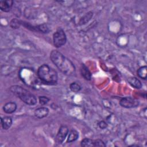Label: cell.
I'll use <instances>...</instances> for the list:
<instances>
[{
	"instance_id": "cell-18",
	"label": "cell",
	"mask_w": 147,
	"mask_h": 147,
	"mask_svg": "<svg viewBox=\"0 0 147 147\" xmlns=\"http://www.w3.org/2000/svg\"><path fill=\"white\" fill-rule=\"evenodd\" d=\"M38 32H40L41 33H47L49 32V29L47 25L45 24L38 25Z\"/></svg>"
},
{
	"instance_id": "cell-21",
	"label": "cell",
	"mask_w": 147,
	"mask_h": 147,
	"mask_svg": "<svg viewBox=\"0 0 147 147\" xmlns=\"http://www.w3.org/2000/svg\"><path fill=\"white\" fill-rule=\"evenodd\" d=\"M98 126L99 127L102 129H105L107 127V123L104 121H101L98 123Z\"/></svg>"
},
{
	"instance_id": "cell-19",
	"label": "cell",
	"mask_w": 147,
	"mask_h": 147,
	"mask_svg": "<svg viewBox=\"0 0 147 147\" xmlns=\"http://www.w3.org/2000/svg\"><path fill=\"white\" fill-rule=\"evenodd\" d=\"M39 103L41 105H45L48 103L49 101V99L45 96H40L38 98Z\"/></svg>"
},
{
	"instance_id": "cell-5",
	"label": "cell",
	"mask_w": 147,
	"mask_h": 147,
	"mask_svg": "<svg viewBox=\"0 0 147 147\" xmlns=\"http://www.w3.org/2000/svg\"><path fill=\"white\" fill-rule=\"evenodd\" d=\"M119 105L125 108H133L138 106L139 101L135 98L127 96L122 98L120 100Z\"/></svg>"
},
{
	"instance_id": "cell-8",
	"label": "cell",
	"mask_w": 147,
	"mask_h": 147,
	"mask_svg": "<svg viewBox=\"0 0 147 147\" xmlns=\"http://www.w3.org/2000/svg\"><path fill=\"white\" fill-rule=\"evenodd\" d=\"M17 104L14 102H9L3 106V110L6 114L13 113L17 109Z\"/></svg>"
},
{
	"instance_id": "cell-10",
	"label": "cell",
	"mask_w": 147,
	"mask_h": 147,
	"mask_svg": "<svg viewBox=\"0 0 147 147\" xmlns=\"http://www.w3.org/2000/svg\"><path fill=\"white\" fill-rule=\"evenodd\" d=\"M13 5V1L11 0L0 1V9L4 12H9Z\"/></svg>"
},
{
	"instance_id": "cell-11",
	"label": "cell",
	"mask_w": 147,
	"mask_h": 147,
	"mask_svg": "<svg viewBox=\"0 0 147 147\" xmlns=\"http://www.w3.org/2000/svg\"><path fill=\"white\" fill-rule=\"evenodd\" d=\"M1 123L2 129L3 130H7L11 127L13 121L10 117L6 116L3 118H1Z\"/></svg>"
},
{
	"instance_id": "cell-2",
	"label": "cell",
	"mask_w": 147,
	"mask_h": 147,
	"mask_svg": "<svg viewBox=\"0 0 147 147\" xmlns=\"http://www.w3.org/2000/svg\"><path fill=\"white\" fill-rule=\"evenodd\" d=\"M37 74L38 78L45 84L54 85L57 82V72L48 64H44L40 66L37 69Z\"/></svg>"
},
{
	"instance_id": "cell-13",
	"label": "cell",
	"mask_w": 147,
	"mask_h": 147,
	"mask_svg": "<svg viewBox=\"0 0 147 147\" xmlns=\"http://www.w3.org/2000/svg\"><path fill=\"white\" fill-rule=\"evenodd\" d=\"M79 138V133L76 130H72L69 133L67 140V143H71L75 141Z\"/></svg>"
},
{
	"instance_id": "cell-15",
	"label": "cell",
	"mask_w": 147,
	"mask_h": 147,
	"mask_svg": "<svg viewBox=\"0 0 147 147\" xmlns=\"http://www.w3.org/2000/svg\"><path fill=\"white\" fill-rule=\"evenodd\" d=\"M81 146L85 147L94 146V140L88 138H85L81 141Z\"/></svg>"
},
{
	"instance_id": "cell-3",
	"label": "cell",
	"mask_w": 147,
	"mask_h": 147,
	"mask_svg": "<svg viewBox=\"0 0 147 147\" xmlns=\"http://www.w3.org/2000/svg\"><path fill=\"white\" fill-rule=\"evenodd\" d=\"M10 91L28 105L33 106L37 103V99L36 96L21 86H12L10 88Z\"/></svg>"
},
{
	"instance_id": "cell-20",
	"label": "cell",
	"mask_w": 147,
	"mask_h": 147,
	"mask_svg": "<svg viewBox=\"0 0 147 147\" xmlns=\"http://www.w3.org/2000/svg\"><path fill=\"white\" fill-rule=\"evenodd\" d=\"M94 146H106V144L100 139L94 140Z\"/></svg>"
},
{
	"instance_id": "cell-14",
	"label": "cell",
	"mask_w": 147,
	"mask_h": 147,
	"mask_svg": "<svg viewBox=\"0 0 147 147\" xmlns=\"http://www.w3.org/2000/svg\"><path fill=\"white\" fill-rule=\"evenodd\" d=\"M137 75L141 79L146 80L147 77V67L144 65L140 67L137 70Z\"/></svg>"
},
{
	"instance_id": "cell-12",
	"label": "cell",
	"mask_w": 147,
	"mask_h": 147,
	"mask_svg": "<svg viewBox=\"0 0 147 147\" xmlns=\"http://www.w3.org/2000/svg\"><path fill=\"white\" fill-rule=\"evenodd\" d=\"M129 83L134 88L140 89L142 87V83L139 79L135 77H130L127 79Z\"/></svg>"
},
{
	"instance_id": "cell-6",
	"label": "cell",
	"mask_w": 147,
	"mask_h": 147,
	"mask_svg": "<svg viewBox=\"0 0 147 147\" xmlns=\"http://www.w3.org/2000/svg\"><path fill=\"white\" fill-rule=\"evenodd\" d=\"M68 127L66 125L61 126L58 130V132L55 138V141L56 143L58 144H61L65 140L68 133Z\"/></svg>"
},
{
	"instance_id": "cell-17",
	"label": "cell",
	"mask_w": 147,
	"mask_h": 147,
	"mask_svg": "<svg viewBox=\"0 0 147 147\" xmlns=\"http://www.w3.org/2000/svg\"><path fill=\"white\" fill-rule=\"evenodd\" d=\"M70 90L74 92H78L81 90L80 85L77 82H72L69 85Z\"/></svg>"
},
{
	"instance_id": "cell-9",
	"label": "cell",
	"mask_w": 147,
	"mask_h": 147,
	"mask_svg": "<svg viewBox=\"0 0 147 147\" xmlns=\"http://www.w3.org/2000/svg\"><path fill=\"white\" fill-rule=\"evenodd\" d=\"M80 72L81 75L83 77V78L87 80H90L91 79V73L84 64H82L80 67Z\"/></svg>"
},
{
	"instance_id": "cell-7",
	"label": "cell",
	"mask_w": 147,
	"mask_h": 147,
	"mask_svg": "<svg viewBox=\"0 0 147 147\" xmlns=\"http://www.w3.org/2000/svg\"><path fill=\"white\" fill-rule=\"evenodd\" d=\"M49 110L46 107H41L36 109L34 111V115L39 118L42 119L46 117L49 114Z\"/></svg>"
},
{
	"instance_id": "cell-16",
	"label": "cell",
	"mask_w": 147,
	"mask_h": 147,
	"mask_svg": "<svg viewBox=\"0 0 147 147\" xmlns=\"http://www.w3.org/2000/svg\"><path fill=\"white\" fill-rule=\"evenodd\" d=\"M21 25V21L17 19V18H13L11 20L10 22V26L13 29H18L20 27Z\"/></svg>"
},
{
	"instance_id": "cell-4",
	"label": "cell",
	"mask_w": 147,
	"mask_h": 147,
	"mask_svg": "<svg viewBox=\"0 0 147 147\" xmlns=\"http://www.w3.org/2000/svg\"><path fill=\"white\" fill-rule=\"evenodd\" d=\"M67 41L66 34L61 28H59L53 34V45L56 48H60L64 45Z\"/></svg>"
},
{
	"instance_id": "cell-1",
	"label": "cell",
	"mask_w": 147,
	"mask_h": 147,
	"mask_svg": "<svg viewBox=\"0 0 147 147\" xmlns=\"http://www.w3.org/2000/svg\"><path fill=\"white\" fill-rule=\"evenodd\" d=\"M50 59L57 68L64 75L72 76L75 74L76 68L74 63L63 54L57 50H53Z\"/></svg>"
}]
</instances>
